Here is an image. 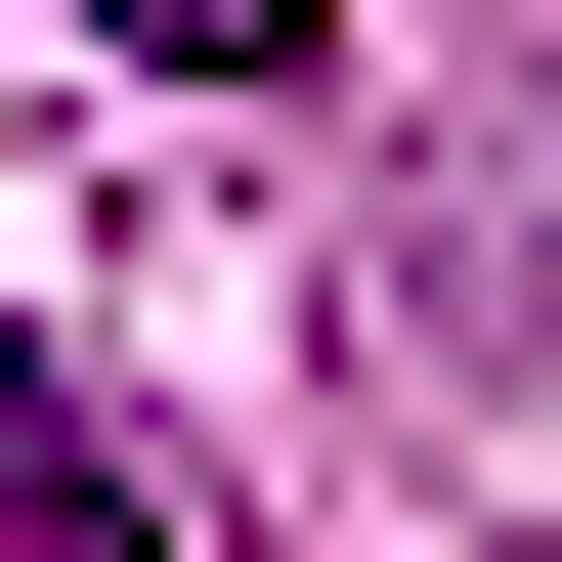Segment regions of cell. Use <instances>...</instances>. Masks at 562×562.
Returning a JSON list of instances; mask_svg holds the SVG:
<instances>
[{
    "mask_svg": "<svg viewBox=\"0 0 562 562\" xmlns=\"http://www.w3.org/2000/svg\"><path fill=\"white\" fill-rule=\"evenodd\" d=\"M0 562H173V519H131V432L44 390V303H0Z\"/></svg>",
    "mask_w": 562,
    "mask_h": 562,
    "instance_id": "cell-1",
    "label": "cell"
},
{
    "mask_svg": "<svg viewBox=\"0 0 562 562\" xmlns=\"http://www.w3.org/2000/svg\"><path fill=\"white\" fill-rule=\"evenodd\" d=\"M87 44H173V87H303V0H87Z\"/></svg>",
    "mask_w": 562,
    "mask_h": 562,
    "instance_id": "cell-2",
    "label": "cell"
}]
</instances>
